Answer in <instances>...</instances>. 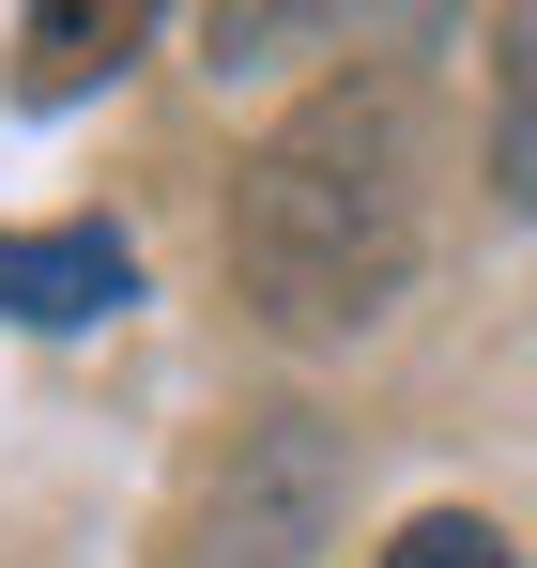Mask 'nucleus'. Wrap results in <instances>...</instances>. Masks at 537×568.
Returning a JSON list of instances; mask_svg holds the SVG:
<instances>
[{
	"label": "nucleus",
	"mask_w": 537,
	"mask_h": 568,
	"mask_svg": "<svg viewBox=\"0 0 537 568\" xmlns=\"http://www.w3.org/2000/svg\"><path fill=\"white\" fill-rule=\"evenodd\" d=\"M139 292L123 231H0V323H108Z\"/></svg>",
	"instance_id": "7ed1b4c3"
},
{
	"label": "nucleus",
	"mask_w": 537,
	"mask_h": 568,
	"mask_svg": "<svg viewBox=\"0 0 537 568\" xmlns=\"http://www.w3.org/2000/svg\"><path fill=\"white\" fill-rule=\"evenodd\" d=\"M323 523H338V430L323 415H246L215 446V476H200L170 568H307Z\"/></svg>",
	"instance_id": "f03ea898"
},
{
	"label": "nucleus",
	"mask_w": 537,
	"mask_h": 568,
	"mask_svg": "<svg viewBox=\"0 0 537 568\" xmlns=\"http://www.w3.org/2000/svg\"><path fill=\"white\" fill-rule=\"evenodd\" d=\"M384 568H507V538H492V523H460V507H415V523L384 538Z\"/></svg>",
	"instance_id": "423d86ee"
},
{
	"label": "nucleus",
	"mask_w": 537,
	"mask_h": 568,
	"mask_svg": "<svg viewBox=\"0 0 537 568\" xmlns=\"http://www.w3.org/2000/svg\"><path fill=\"white\" fill-rule=\"evenodd\" d=\"M415 246H430V139H415L399 78H323L231 170V292L276 338L384 323L399 277H415Z\"/></svg>",
	"instance_id": "f257e3e1"
},
{
	"label": "nucleus",
	"mask_w": 537,
	"mask_h": 568,
	"mask_svg": "<svg viewBox=\"0 0 537 568\" xmlns=\"http://www.w3.org/2000/svg\"><path fill=\"white\" fill-rule=\"evenodd\" d=\"M492 185L537 215V16H507V78H492Z\"/></svg>",
	"instance_id": "39448f33"
},
{
	"label": "nucleus",
	"mask_w": 537,
	"mask_h": 568,
	"mask_svg": "<svg viewBox=\"0 0 537 568\" xmlns=\"http://www.w3.org/2000/svg\"><path fill=\"white\" fill-rule=\"evenodd\" d=\"M123 47H139V16H123V0H47V16L16 31V93L62 108V93H92V78H123Z\"/></svg>",
	"instance_id": "20e7f679"
}]
</instances>
